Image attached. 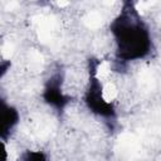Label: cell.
<instances>
[{
    "label": "cell",
    "mask_w": 161,
    "mask_h": 161,
    "mask_svg": "<svg viewBox=\"0 0 161 161\" xmlns=\"http://www.w3.org/2000/svg\"><path fill=\"white\" fill-rule=\"evenodd\" d=\"M108 30L114 45L112 58L114 72H125L131 63L145 60L155 52L151 28L132 0L121 4L109 21Z\"/></svg>",
    "instance_id": "1"
},
{
    "label": "cell",
    "mask_w": 161,
    "mask_h": 161,
    "mask_svg": "<svg viewBox=\"0 0 161 161\" xmlns=\"http://www.w3.org/2000/svg\"><path fill=\"white\" fill-rule=\"evenodd\" d=\"M101 60L96 57L87 59V84L83 92V104L87 111L94 117L102 119V122L113 131L117 126L118 112L113 102L108 101L104 96V87L98 77V69Z\"/></svg>",
    "instance_id": "2"
},
{
    "label": "cell",
    "mask_w": 161,
    "mask_h": 161,
    "mask_svg": "<svg viewBox=\"0 0 161 161\" xmlns=\"http://www.w3.org/2000/svg\"><path fill=\"white\" fill-rule=\"evenodd\" d=\"M64 79H65V70L62 64H55L54 68L49 72L47 78L44 79L43 88H42V101L54 109V112L62 117L65 113L68 106L74 101V97L68 94L64 91Z\"/></svg>",
    "instance_id": "3"
},
{
    "label": "cell",
    "mask_w": 161,
    "mask_h": 161,
    "mask_svg": "<svg viewBox=\"0 0 161 161\" xmlns=\"http://www.w3.org/2000/svg\"><path fill=\"white\" fill-rule=\"evenodd\" d=\"M0 101H1V106H0V118H1L0 140H1V142L6 143L20 123V112L14 104L9 103L3 96H1Z\"/></svg>",
    "instance_id": "4"
},
{
    "label": "cell",
    "mask_w": 161,
    "mask_h": 161,
    "mask_svg": "<svg viewBox=\"0 0 161 161\" xmlns=\"http://www.w3.org/2000/svg\"><path fill=\"white\" fill-rule=\"evenodd\" d=\"M16 161H49V156L43 150H24Z\"/></svg>",
    "instance_id": "5"
},
{
    "label": "cell",
    "mask_w": 161,
    "mask_h": 161,
    "mask_svg": "<svg viewBox=\"0 0 161 161\" xmlns=\"http://www.w3.org/2000/svg\"><path fill=\"white\" fill-rule=\"evenodd\" d=\"M10 68H11V62L9 59L1 60V63H0V79H3L6 75V73L10 70Z\"/></svg>",
    "instance_id": "6"
},
{
    "label": "cell",
    "mask_w": 161,
    "mask_h": 161,
    "mask_svg": "<svg viewBox=\"0 0 161 161\" xmlns=\"http://www.w3.org/2000/svg\"><path fill=\"white\" fill-rule=\"evenodd\" d=\"M1 146H3V160H1V161H6V160H8V152H6V143H5V142H1Z\"/></svg>",
    "instance_id": "7"
}]
</instances>
